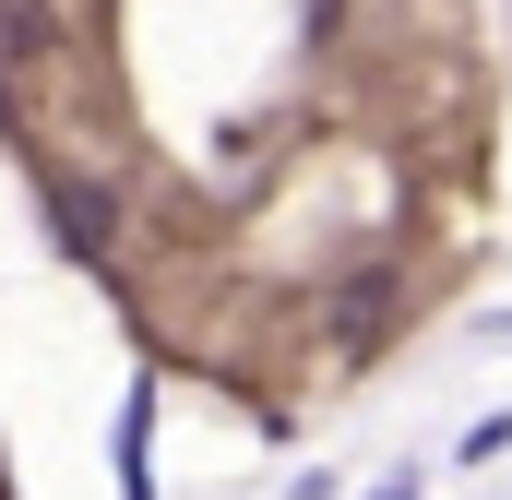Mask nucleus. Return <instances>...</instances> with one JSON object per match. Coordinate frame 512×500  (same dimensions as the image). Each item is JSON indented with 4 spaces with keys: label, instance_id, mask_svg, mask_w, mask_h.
Listing matches in <instances>:
<instances>
[{
    "label": "nucleus",
    "instance_id": "obj_1",
    "mask_svg": "<svg viewBox=\"0 0 512 500\" xmlns=\"http://www.w3.org/2000/svg\"><path fill=\"white\" fill-rule=\"evenodd\" d=\"M143 453H155V381H131V405H120V489L131 500H155V465Z\"/></svg>",
    "mask_w": 512,
    "mask_h": 500
},
{
    "label": "nucleus",
    "instance_id": "obj_2",
    "mask_svg": "<svg viewBox=\"0 0 512 500\" xmlns=\"http://www.w3.org/2000/svg\"><path fill=\"white\" fill-rule=\"evenodd\" d=\"M48 215H60L72 262H108V203H96V191H48Z\"/></svg>",
    "mask_w": 512,
    "mask_h": 500
},
{
    "label": "nucleus",
    "instance_id": "obj_3",
    "mask_svg": "<svg viewBox=\"0 0 512 500\" xmlns=\"http://www.w3.org/2000/svg\"><path fill=\"white\" fill-rule=\"evenodd\" d=\"M370 500H417V477H382V489H370Z\"/></svg>",
    "mask_w": 512,
    "mask_h": 500
}]
</instances>
